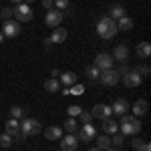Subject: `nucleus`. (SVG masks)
<instances>
[{
  "mask_svg": "<svg viewBox=\"0 0 151 151\" xmlns=\"http://www.w3.org/2000/svg\"><path fill=\"white\" fill-rule=\"evenodd\" d=\"M117 32H119V28H117V22L113 18H109V16L99 18V22H97V35L101 36V38L111 40V38H115Z\"/></svg>",
  "mask_w": 151,
  "mask_h": 151,
  "instance_id": "1",
  "label": "nucleus"
},
{
  "mask_svg": "<svg viewBox=\"0 0 151 151\" xmlns=\"http://www.w3.org/2000/svg\"><path fill=\"white\" fill-rule=\"evenodd\" d=\"M119 129L123 131L121 135H135L141 131V121L135 115H121V123Z\"/></svg>",
  "mask_w": 151,
  "mask_h": 151,
  "instance_id": "2",
  "label": "nucleus"
},
{
  "mask_svg": "<svg viewBox=\"0 0 151 151\" xmlns=\"http://www.w3.org/2000/svg\"><path fill=\"white\" fill-rule=\"evenodd\" d=\"M12 16L16 18V22H28V20H32V10H30L28 4H18L14 8V14Z\"/></svg>",
  "mask_w": 151,
  "mask_h": 151,
  "instance_id": "3",
  "label": "nucleus"
},
{
  "mask_svg": "<svg viewBox=\"0 0 151 151\" xmlns=\"http://www.w3.org/2000/svg\"><path fill=\"white\" fill-rule=\"evenodd\" d=\"M99 81L103 83L105 87H113L117 83L121 81V77L117 75L115 69H107V70H101V75H99Z\"/></svg>",
  "mask_w": 151,
  "mask_h": 151,
  "instance_id": "4",
  "label": "nucleus"
},
{
  "mask_svg": "<svg viewBox=\"0 0 151 151\" xmlns=\"http://www.w3.org/2000/svg\"><path fill=\"white\" fill-rule=\"evenodd\" d=\"M40 123L36 121V119H24L22 123H20V131H22L24 135L28 137V135H36V133H40Z\"/></svg>",
  "mask_w": 151,
  "mask_h": 151,
  "instance_id": "5",
  "label": "nucleus"
},
{
  "mask_svg": "<svg viewBox=\"0 0 151 151\" xmlns=\"http://www.w3.org/2000/svg\"><path fill=\"white\" fill-rule=\"evenodd\" d=\"M20 22H16V20H4V26H2V35L4 36H10V38H14V36L20 35Z\"/></svg>",
  "mask_w": 151,
  "mask_h": 151,
  "instance_id": "6",
  "label": "nucleus"
},
{
  "mask_svg": "<svg viewBox=\"0 0 151 151\" xmlns=\"http://www.w3.org/2000/svg\"><path fill=\"white\" fill-rule=\"evenodd\" d=\"M63 12L57 10V8H52V10H48L47 18H45V24H47L48 28H57V26H60V22H63Z\"/></svg>",
  "mask_w": 151,
  "mask_h": 151,
  "instance_id": "7",
  "label": "nucleus"
},
{
  "mask_svg": "<svg viewBox=\"0 0 151 151\" xmlns=\"http://www.w3.org/2000/svg\"><path fill=\"white\" fill-rule=\"evenodd\" d=\"M95 67L99 70H107V69H113V57L107 55V52H101L95 57Z\"/></svg>",
  "mask_w": 151,
  "mask_h": 151,
  "instance_id": "8",
  "label": "nucleus"
},
{
  "mask_svg": "<svg viewBox=\"0 0 151 151\" xmlns=\"http://www.w3.org/2000/svg\"><path fill=\"white\" fill-rule=\"evenodd\" d=\"M121 79H123V85H125V87L133 89V87H139V85H141V79H143V77H141V75H137L135 70H129L127 75H123Z\"/></svg>",
  "mask_w": 151,
  "mask_h": 151,
  "instance_id": "9",
  "label": "nucleus"
},
{
  "mask_svg": "<svg viewBox=\"0 0 151 151\" xmlns=\"http://www.w3.org/2000/svg\"><path fill=\"white\" fill-rule=\"evenodd\" d=\"M79 141L75 137V133H69L67 137H60V149L63 151H77Z\"/></svg>",
  "mask_w": 151,
  "mask_h": 151,
  "instance_id": "10",
  "label": "nucleus"
},
{
  "mask_svg": "<svg viewBox=\"0 0 151 151\" xmlns=\"http://www.w3.org/2000/svg\"><path fill=\"white\" fill-rule=\"evenodd\" d=\"M111 107H107V105H95L93 107V111H91V115L95 117V119H107V117H111Z\"/></svg>",
  "mask_w": 151,
  "mask_h": 151,
  "instance_id": "11",
  "label": "nucleus"
},
{
  "mask_svg": "<svg viewBox=\"0 0 151 151\" xmlns=\"http://www.w3.org/2000/svg\"><path fill=\"white\" fill-rule=\"evenodd\" d=\"M95 135H97V131H95V127L91 123L83 125L81 131H79V139L81 141H91V139H95Z\"/></svg>",
  "mask_w": 151,
  "mask_h": 151,
  "instance_id": "12",
  "label": "nucleus"
},
{
  "mask_svg": "<svg viewBox=\"0 0 151 151\" xmlns=\"http://www.w3.org/2000/svg\"><path fill=\"white\" fill-rule=\"evenodd\" d=\"M67 36H69L67 28H60V26H57V28H52L50 40H52V45H60V42H65V40H67Z\"/></svg>",
  "mask_w": 151,
  "mask_h": 151,
  "instance_id": "13",
  "label": "nucleus"
},
{
  "mask_svg": "<svg viewBox=\"0 0 151 151\" xmlns=\"http://www.w3.org/2000/svg\"><path fill=\"white\" fill-rule=\"evenodd\" d=\"M111 57H113V60H119V63H125V60L129 58V48L125 47V45H117Z\"/></svg>",
  "mask_w": 151,
  "mask_h": 151,
  "instance_id": "14",
  "label": "nucleus"
},
{
  "mask_svg": "<svg viewBox=\"0 0 151 151\" xmlns=\"http://www.w3.org/2000/svg\"><path fill=\"white\" fill-rule=\"evenodd\" d=\"M131 109H133V115H135V117H143L147 111H149V103H147L145 99H139V101L133 103Z\"/></svg>",
  "mask_w": 151,
  "mask_h": 151,
  "instance_id": "15",
  "label": "nucleus"
},
{
  "mask_svg": "<svg viewBox=\"0 0 151 151\" xmlns=\"http://www.w3.org/2000/svg\"><path fill=\"white\" fill-rule=\"evenodd\" d=\"M111 111H113V113H117L119 117H121V115H125V113L129 111V103L125 101V99H117L115 105L111 107Z\"/></svg>",
  "mask_w": 151,
  "mask_h": 151,
  "instance_id": "16",
  "label": "nucleus"
},
{
  "mask_svg": "<svg viewBox=\"0 0 151 151\" xmlns=\"http://www.w3.org/2000/svg\"><path fill=\"white\" fill-rule=\"evenodd\" d=\"M45 137H47L48 141H60L63 129L60 127H48V129H45Z\"/></svg>",
  "mask_w": 151,
  "mask_h": 151,
  "instance_id": "17",
  "label": "nucleus"
},
{
  "mask_svg": "<svg viewBox=\"0 0 151 151\" xmlns=\"http://www.w3.org/2000/svg\"><path fill=\"white\" fill-rule=\"evenodd\" d=\"M103 129H105V133H119V123L117 121H113L111 117H107V119H103Z\"/></svg>",
  "mask_w": 151,
  "mask_h": 151,
  "instance_id": "18",
  "label": "nucleus"
},
{
  "mask_svg": "<svg viewBox=\"0 0 151 151\" xmlns=\"http://www.w3.org/2000/svg\"><path fill=\"white\" fill-rule=\"evenodd\" d=\"M45 89H47V93H58V89H60V83H58V79H47L45 81Z\"/></svg>",
  "mask_w": 151,
  "mask_h": 151,
  "instance_id": "19",
  "label": "nucleus"
},
{
  "mask_svg": "<svg viewBox=\"0 0 151 151\" xmlns=\"http://www.w3.org/2000/svg\"><path fill=\"white\" fill-rule=\"evenodd\" d=\"M149 55H151V45L149 42H139V45H137V57L149 58Z\"/></svg>",
  "mask_w": 151,
  "mask_h": 151,
  "instance_id": "20",
  "label": "nucleus"
},
{
  "mask_svg": "<svg viewBox=\"0 0 151 151\" xmlns=\"http://www.w3.org/2000/svg\"><path fill=\"white\" fill-rule=\"evenodd\" d=\"M60 83H63V85H67V87H73V85L77 83V75H75V73H70V70H67V73H63V75H60Z\"/></svg>",
  "mask_w": 151,
  "mask_h": 151,
  "instance_id": "21",
  "label": "nucleus"
},
{
  "mask_svg": "<svg viewBox=\"0 0 151 151\" xmlns=\"http://www.w3.org/2000/svg\"><path fill=\"white\" fill-rule=\"evenodd\" d=\"M20 131V123H18V119H8V123H6V133L8 135H16Z\"/></svg>",
  "mask_w": 151,
  "mask_h": 151,
  "instance_id": "22",
  "label": "nucleus"
},
{
  "mask_svg": "<svg viewBox=\"0 0 151 151\" xmlns=\"http://www.w3.org/2000/svg\"><path fill=\"white\" fill-rule=\"evenodd\" d=\"M123 16H125V8H123V6H119V4L111 6L109 18H113V20H119V18H123Z\"/></svg>",
  "mask_w": 151,
  "mask_h": 151,
  "instance_id": "23",
  "label": "nucleus"
},
{
  "mask_svg": "<svg viewBox=\"0 0 151 151\" xmlns=\"http://www.w3.org/2000/svg\"><path fill=\"white\" fill-rule=\"evenodd\" d=\"M111 147V139H109V133L99 135L97 137V149H109Z\"/></svg>",
  "mask_w": 151,
  "mask_h": 151,
  "instance_id": "24",
  "label": "nucleus"
},
{
  "mask_svg": "<svg viewBox=\"0 0 151 151\" xmlns=\"http://www.w3.org/2000/svg\"><path fill=\"white\" fill-rule=\"evenodd\" d=\"M117 28H119V30H131V28H133V20H131L129 16H123V18L117 20Z\"/></svg>",
  "mask_w": 151,
  "mask_h": 151,
  "instance_id": "25",
  "label": "nucleus"
},
{
  "mask_svg": "<svg viewBox=\"0 0 151 151\" xmlns=\"http://www.w3.org/2000/svg\"><path fill=\"white\" fill-rule=\"evenodd\" d=\"M77 127H79V123H77V119H75V117H70L69 121L65 123V131H67V133H75Z\"/></svg>",
  "mask_w": 151,
  "mask_h": 151,
  "instance_id": "26",
  "label": "nucleus"
},
{
  "mask_svg": "<svg viewBox=\"0 0 151 151\" xmlns=\"http://www.w3.org/2000/svg\"><path fill=\"white\" fill-rule=\"evenodd\" d=\"M10 145H12V135H8V133H2V135H0V147L8 149Z\"/></svg>",
  "mask_w": 151,
  "mask_h": 151,
  "instance_id": "27",
  "label": "nucleus"
},
{
  "mask_svg": "<svg viewBox=\"0 0 151 151\" xmlns=\"http://www.w3.org/2000/svg\"><path fill=\"white\" fill-rule=\"evenodd\" d=\"M87 75H89V79H93V81H99V75H101V70L97 69V67H89V69H87Z\"/></svg>",
  "mask_w": 151,
  "mask_h": 151,
  "instance_id": "28",
  "label": "nucleus"
},
{
  "mask_svg": "<svg viewBox=\"0 0 151 151\" xmlns=\"http://www.w3.org/2000/svg\"><path fill=\"white\" fill-rule=\"evenodd\" d=\"M83 93H85V87L79 85V83H75V85L69 89V95H77V97H79V95H83Z\"/></svg>",
  "mask_w": 151,
  "mask_h": 151,
  "instance_id": "29",
  "label": "nucleus"
},
{
  "mask_svg": "<svg viewBox=\"0 0 151 151\" xmlns=\"http://www.w3.org/2000/svg\"><path fill=\"white\" fill-rule=\"evenodd\" d=\"M10 117H12V119H20V117H22V107L12 105V107H10Z\"/></svg>",
  "mask_w": 151,
  "mask_h": 151,
  "instance_id": "30",
  "label": "nucleus"
},
{
  "mask_svg": "<svg viewBox=\"0 0 151 151\" xmlns=\"http://www.w3.org/2000/svg\"><path fill=\"white\" fill-rule=\"evenodd\" d=\"M70 6V0H55V8L57 10H67Z\"/></svg>",
  "mask_w": 151,
  "mask_h": 151,
  "instance_id": "31",
  "label": "nucleus"
},
{
  "mask_svg": "<svg viewBox=\"0 0 151 151\" xmlns=\"http://www.w3.org/2000/svg\"><path fill=\"white\" fill-rule=\"evenodd\" d=\"M12 14H14V8H10V6H6V8H0V16H2L4 20H10Z\"/></svg>",
  "mask_w": 151,
  "mask_h": 151,
  "instance_id": "32",
  "label": "nucleus"
},
{
  "mask_svg": "<svg viewBox=\"0 0 151 151\" xmlns=\"http://www.w3.org/2000/svg\"><path fill=\"white\" fill-rule=\"evenodd\" d=\"M79 119H81L83 125H87V123H91L93 115H91V113H87V111H81V113H79Z\"/></svg>",
  "mask_w": 151,
  "mask_h": 151,
  "instance_id": "33",
  "label": "nucleus"
},
{
  "mask_svg": "<svg viewBox=\"0 0 151 151\" xmlns=\"http://www.w3.org/2000/svg\"><path fill=\"white\" fill-rule=\"evenodd\" d=\"M111 145H115V147H121V145H123V135H121V133H115V137L111 139Z\"/></svg>",
  "mask_w": 151,
  "mask_h": 151,
  "instance_id": "34",
  "label": "nucleus"
},
{
  "mask_svg": "<svg viewBox=\"0 0 151 151\" xmlns=\"http://www.w3.org/2000/svg\"><path fill=\"white\" fill-rule=\"evenodd\" d=\"M81 111H83V109L79 107V105H70V107H69V115L70 117H79V113H81Z\"/></svg>",
  "mask_w": 151,
  "mask_h": 151,
  "instance_id": "35",
  "label": "nucleus"
},
{
  "mask_svg": "<svg viewBox=\"0 0 151 151\" xmlns=\"http://www.w3.org/2000/svg\"><path fill=\"white\" fill-rule=\"evenodd\" d=\"M135 73H137V75H143V77H147V75H149V65L137 67V69H135Z\"/></svg>",
  "mask_w": 151,
  "mask_h": 151,
  "instance_id": "36",
  "label": "nucleus"
},
{
  "mask_svg": "<svg viewBox=\"0 0 151 151\" xmlns=\"http://www.w3.org/2000/svg\"><path fill=\"white\" fill-rule=\"evenodd\" d=\"M129 70H131V69H129L127 65H125V63H121V67L117 69V75H119V77H123V75H127Z\"/></svg>",
  "mask_w": 151,
  "mask_h": 151,
  "instance_id": "37",
  "label": "nucleus"
},
{
  "mask_svg": "<svg viewBox=\"0 0 151 151\" xmlns=\"http://www.w3.org/2000/svg\"><path fill=\"white\" fill-rule=\"evenodd\" d=\"M12 139H16V141H18V143H24V141H26V135H24L22 131H18L16 135H12Z\"/></svg>",
  "mask_w": 151,
  "mask_h": 151,
  "instance_id": "38",
  "label": "nucleus"
},
{
  "mask_svg": "<svg viewBox=\"0 0 151 151\" xmlns=\"http://www.w3.org/2000/svg\"><path fill=\"white\" fill-rule=\"evenodd\" d=\"M42 4H45L47 10H52L55 8V0H42Z\"/></svg>",
  "mask_w": 151,
  "mask_h": 151,
  "instance_id": "39",
  "label": "nucleus"
},
{
  "mask_svg": "<svg viewBox=\"0 0 151 151\" xmlns=\"http://www.w3.org/2000/svg\"><path fill=\"white\" fill-rule=\"evenodd\" d=\"M139 151H151V145L147 143V141H143V145L139 147Z\"/></svg>",
  "mask_w": 151,
  "mask_h": 151,
  "instance_id": "40",
  "label": "nucleus"
},
{
  "mask_svg": "<svg viewBox=\"0 0 151 151\" xmlns=\"http://www.w3.org/2000/svg\"><path fill=\"white\" fill-rule=\"evenodd\" d=\"M45 47H47V48L52 47V40H50V36H48V38H45Z\"/></svg>",
  "mask_w": 151,
  "mask_h": 151,
  "instance_id": "41",
  "label": "nucleus"
},
{
  "mask_svg": "<svg viewBox=\"0 0 151 151\" xmlns=\"http://www.w3.org/2000/svg\"><path fill=\"white\" fill-rule=\"evenodd\" d=\"M57 77H60V73L57 69H52V79H57Z\"/></svg>",
  "mask_w": 151,
  "mask_h": 151,
  "instance_id": "42",
  "label": "nucleus"
},
{
  "mask_svg": "<svg viewBox=\"0 0 151 151\" xmlns=\"http://www.w3.org/2000/svg\"><path fill=\"white\" fill-rule=\"evenodd\" d=\"M2 40H4V35H2V32H0V45H2Z\"/></svg>",
  "mask_w": 151,
  "mask_h": 151,
  "instance_id": "43",
  "label": "nucleus"
},
{
  "mask_svg": "<svg viewBox=\"0 0 151 151\" xmlns=\"http://www.w3.org/2000/svg\"><path fill=\"white\" fill-rule=\"evenodd\" d=\"M105 151H117V149H115V147H109V149H105Z\"/></svg>",
  "mask_w": 151,
  "mask_h": 151,
  "instance_id": "44",
  "label": "nucleus"
},
{
  "mask_svg": "<svg viewBox=\"0 0 151 151\" xmlns=\"http://www.w3.org/2000/svg\"><path fill=\"white\" fill-rule=\"evenodd\" d=\"M30 2H35V0H24V4H30Z\"/></svg>",
  "mask_w": 151,
  "mask_h": 151,
  "instance_id": "45",
  "label": "nucleus"
},
{
  "mask_svg": "<svg viewBox=\"0 0 151 151\" xmlns=\"http://www.w3.org/2000/svg\"><path fill=\"white\" fill-rule=\"evenodd\" d=\"M10 2H14V4H20V0H10Z\"/></svg>",
  "mask_w": 151,
  "mask_h": 151,
  "instance_id": "46",
  "label": "nucleus"
},
{
  "mask_svg": "<svg viewBox=\"0 0 151 151\" xmlns=\"http://www.w3.org/2000/svg\"><path fill=\"white\" fill-rule=\"evenodd\" d=\"M89 151H101V149H97V147H93V149H89Z\"/></svg>",
  "mask_w": 151,
  "mask_h": 151,
  "instance_id": "47",
  "label": "nucleus"
}]
</instances>
